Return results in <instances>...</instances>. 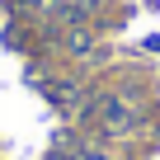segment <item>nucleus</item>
Segmentation results:
<instances>
[{
	"instance_id": "1",
	"label": "nucleus",
	"mask_w": 160,
	"mask_h": 160,
	"mask_svg": "<svg viewBox=\"0 0 160 160\" xmlns=\"http://www.w3.org/2000/svg\"><path fill=\"white\" fill-rule=\"evenodd\" d=\"M94 113H99V127H104L108 137H122V132H132V104H127V99H118V94H104V99L94 104Z\"/></svg>"
},
{
	"instance_id": "2",
	"label": "nucleus",
	"mask_w": 160,
	"mask_h": 160,
	"mask_svg": "<svg viewBox=\"0 0 160 160\" xmlns=\"http://www.w3.org/2000/svg\"><path fill=\"white\" fill-rule=\"evenodd\" d=\"M75 160H104L99 151H90V146H75Z\"/></svg>"
}]
</instances>
